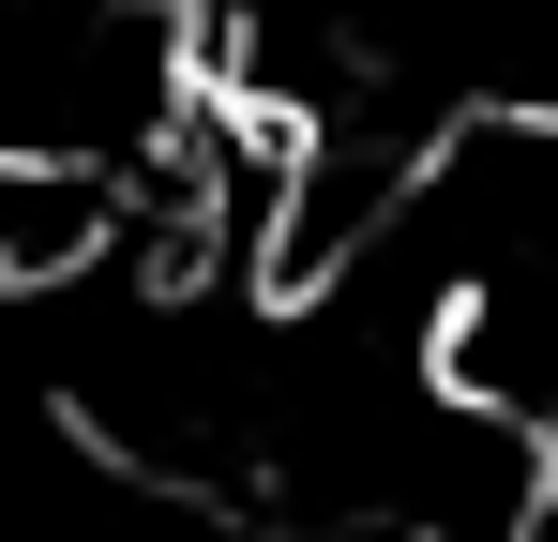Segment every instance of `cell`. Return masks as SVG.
<instances>
[{
  "label": "cell",
  "instance_id": "cell-1",
  "mask_svg": "<svg viewBox=\"0 0 558 542\" xmlns=\"http://www.w3.org/2000/svg\"><path fill=\"white\" fill-rule=\"evenodd\" d=\"M211 106L196 0H0V167L136 181Z\"/></svg>",
  "mask_w": 558,
  "mask_h": 542
}]
</instances>
